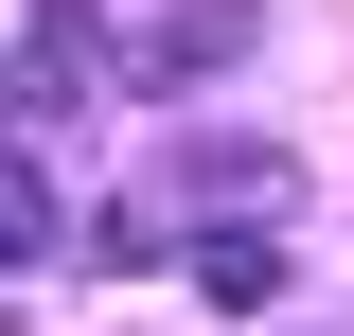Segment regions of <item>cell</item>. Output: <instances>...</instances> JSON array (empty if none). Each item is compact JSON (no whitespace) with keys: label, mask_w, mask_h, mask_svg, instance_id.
I'll list each match as a JSON object with an SVG mask.
<instances>
[{"label":"cell","mask_w":354,"mask_h":336,"mask_svg":"<svg viewBox=\"0 0 354 336\" xmlns=\"http://www.w3.org/2000/svg\"><path fill=\"white\" fill-rule=\"evenodd\" d=\"M195 283L248 319V301H283V248H266V230H195Z\"/></svg>","instance_id":"1"},{"label":"cell","mask_w":354,"mask_h":336,"mask_svg":"<svg viewBox=\"0 0 354 336\" xmlns=\"http://www.w3.org/2000/svg\"><path fill=\"white\" fill-rule=\"evenodd\" d=\"M160 53H177V71H230V53H248V0H177Z\"/></svg>","instance_id":"2"},{"label":"cell","mask_w":354,"mask_h":336,"mask_svg":"<svg viewBox=\"0 0 354 336\" xmlns=\"http://www.w3.org/2000/svg\"><path fill=\"white\" fill-rule=\"evenodd\" d=\"M36 248H53V177L0 142V265H36Z\"/></svg>","instance_id":"3"},{"label":"cell","mask_w":354,"mask_h":336,"mask_svg":"<svg viewBox=\"0 0 354 336\" xmlns=\"http://www.w3.org/2000/svg\"><path fill=\"white\" fill-rule=\"evenodd\" d=\"M0 88H18V106H71V88H88V36H71V18H53V36L18 53V71H0Z\"/></svg>","instance_id":"4"},{"label":"cell","mask_w":354,"mask_h":336,"mask_svg":"<svg viewBox=\"0 0 354 336\" xmlns=\"http://www.w3.org/2000/svg\"><path fill=\"white\" fill-rule=\"evenodd\" d=\"M195 195H230V212H283V160H266V142H213V160H195Z\"/></svg>","instance_id":"5"},{"label":"cell","mask_w":354,"mask_h":336,"mask_svg":"<svg viewBox=\"0 0 354 336\" xmlns=\"http://www.w3.org/2000/svg\"><path fill=\"white\" fill-rule=\"evenodd\" d=\"M0 336H18V319H0Z\"/></svg>","instance_id":"6"}]
</instances>
